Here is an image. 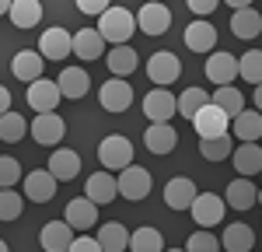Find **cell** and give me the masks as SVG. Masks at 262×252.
<instances>
[{
    "mask_svg": "<svg viewBox=\"0 0 262 252\" xmlns=\"http://www.w3.org/2000/svg\"><path fill=\"white\" fill-rule=\"evenodd\" d=\"M231 32L238 35V39L252 42L255 35L262 32V14L255 11V7H245V11H234L231 14Z\"/></svg>",
    "mask_w": 262,
    "mask_h": 252,
    "instance_id": "f1b7e54d",
    "label": "cell"
},
{
    "mask_svg": "<svg viewBox=\"0 0 262 252\" xmlns=\"http://www.w3.org/2000/svg\"><path fill=\"white\" fill-rule=\"evenodd\" d=\"M192 130L200 133V140H213V137H227V130H231V119L224 116L217 105H206L196 112V119H192Z\"/></svg>",
    "mask_w": 262,
    "mask_h": 252,
    "instance_id": "30bf717a",
    "label": "cell"
},
{
    "mask_svg": "<svg viewBox=\"0 0 262 252\" xmlns=\"http://www.w3.org/2000/svg\"><path fill=\"white\" fill-rule=\"evenodd\" d=\"M185 252H221V238L210 231H192L185 242Z\"/></svg>",
    "mask_w": 262,
    "mask_h": 252,
    "instance_id": "ab89813d",
    "label": "cell"
},
{
    "mask_svg": "<svg viewBox=\"0 0 262 252\" xmlns=\"http://www.w3.org/2000/svg\"><path fill=\"white\" fill-rule=\"evenodd\" d=\"M196 196H200V193H196V182H192V179H185V175L171 179V182L164 186V203H168L171 210H189Z\"/></svg>",
    "mask_w": 262,
    "mask_h": 252,
    "instance_id": "7402d4cb",
    "label": "cell"
},
{
    "mask_svg": "<svg viewBox=\"0 0 262 252\" xmlns=\"http://www.w3.org/2000/svg\"><path fill=\"white\" fill-rule=\"evenodd\" d=\"M95 242H98L101 252H126V249H129V231L122 228L119 221H108V224H101V228H98Z\"/></svg>",
    "mask_w": 262,
    "mask_h": 252,
    "instance_id": "4316f807",
    "label": "cell"
},
{
    "mask_svg": "<svg viewBox=\"0 0 262 252\" xmlns=\"http://www.w3.org/2000/svg\"><path fill=\"white\" fill-rule=\"evenodd\" d=\"M28 130H32V140L42 147H56L63 140V133H67V123H63L56 112H42V116H35L32 123H28Z\"/></svg>",
    "mask_w": 262,
    "mask_h": 252,
    "instance_id": "ba28073f",
    "label": "cell"
},
{
    "mask_svg": "<svg viewBox=\"0 0 262 252\" xmlns=\"http://www.w3.org/2000/svg\"><path fill=\"white\" fill-rule=\"evenodd\" d=\"M105 63H108V70H112V77L126 81V77L137 70V53H133V46H112V53L105 56Z\"/></svg>",
    "mask_w": 262,
    "mask_h": 252,
    "instance_id": "4dcf8cb0",
    "label": "cell"
},
{
    "mask_svg": "<svg viewBox=\"0 0 262 252\" xmlns=\"http://www.w3.org/2000/svg\"><path fill=\"white\" fill-rule=\"evenodd\" d=\"M21 207H25V196L14 189H0V221H18Z\"/></svg>",
    "mask_w": 262,
    "mask_h": 252,
    "instance_id": "f35d334b",
    "label": "cell"
},
{
    "mask_svg": "<svg viewBox=\"0 0 262 252\" xmlns=\"http://www.w3.org/2000/svg\"><path fill=\"white\" fill-rule=\"evenodd\" d=\"M231 151H234L231 133L227 137H213V140H200V154L206 161H224V158H231Z\"/></svg>",
    "mask_w": 262,
    "mask_h": 252,
    "instance_id": "74e56055",
    "label": "cell"
},
{
    "mask_svg": "<svg viewBox=\"0 0 262 252\" xmlns=\"http://www.w3.org/2000/svg\"><path fill=\"white\" fill-rule=\"evenodd\" d=\"M11 74H14L18 81H25V84H35L42 77V56L35 53V49H21V53H14Z\"/></svg>",
    "mask_w": 262,
    "mask_h": 252,
    "instance_id": "cb8c5ba5",
    "label": "cell"
},
{
    "mask_svg": "<svg viewBox=\"0 0 262 252\" xmlns=\"http://www.w3.org/2000/svg\"><path fill=\"white\" fill-rule=\"evenodd\" d=\"M25 133H28V123H25V116H18V112H7V116H0V140H4V144H18Z\"/></svg>",
    "mask_w": 262,
    "mask_h": 252,
    "instance_id": "8d00e7d4",
    "label": "cell"
},
{
    "mask_svg": "<svg viewBox=\"0 0 262 252\" xmlns=\"http://www.w3.org/2000/svg\"><path fill=\"white\" fill-rule=\"evenodd\" d=\"M39 242H42L46 252H67L70 242H74V228H70L67 221H49V224L39 231Z\"/></svg>",
    "mask_w": 262,
    "mask_h": 252,
    "instance_id": "603a6c76",
    "label": "cell"
},
{
    "mask_svg": "<svg viewBox=\"0 0 262 252\" xmlns=\"http://www.w3.org/2000/svg\"><path fill=\"white\" fill-rule=\"evenodd\" d=\"M67 252H101V249H98V242H95V238H74Z\"/></svg>",
    "mask_w": 262,
    "mask_h": 252,
    "instance_id": "7bdbcfd3",
    "label": "cell"
},
{
    "mask_svg": "<svg viewBox=\"0 0 262 252\" xmlns=\"http://www.w3.org/2000/svg\"><path fill=\"white\" fill-rule=\"evenodd\" d=\"M56 88H60L63 98H70V102H77L88 95V88H91V77H88V70L84 67H67L60 77H56Z\"/></svg>",
    "mask_w": 262,
    "mask_h": 252,
    "instance_id": "d6986e66",
    "label": "cell"
},
{
    "mask_svg": "<svg viewBox=\"0 0 262 252\" xmlns=\"http://www.w3.org/2000/svg\"><path fill=\"white\" fill-rule=\"evenodd\" d=\"M14 182H21V165L14 158H0V189H11Z\"/></svg>",
    "mask_w": 262,
    "mask_h": 252,
    "instance_id": "60d3db41",
    "label": "cell"
},
{
    "mask_svg": "<svg viewBox=\"0 0 262 252\" xmlns=\"http://www.w3.org/2000/svg\"><path fill=\"white\" fill-rule=\"evenodd\" d=\"M164 252H185V249H164Z\"/></svg>",
    "mask_w": 262,
    "mask_h": 252,
    "instance_id": "681fc988",
    "label": "cell"
},
{
    "mask_svg": "<svg viewBox=\"0 0 262 252\" xmlns=\"http://www.w3.org/2000/svg\"><path fill=\"white\" fill-rule=\"evenodd\" d=\"M0 252H11V249H7V242H4V238H0Z\"/></svg>",
    "mask_w": 262,
    "mask_h": 252,
    "instance_id": "c3c4849f",
    "label": "cell"
},
{
    "mask_svg": "<svg viewBox=\"0 0 262 252\" xmlns=\"http://www.w3.org/2000/svg\"><path fill=\"white\" fill-rule=\"evenodd\" d=\"M189 214H192V221L200 224V231H210L213 224L224 221V200L217 196V193H200V196L192 200Z\"/></svg>",
    "mask_w": 262,
    "mask_h": 252,
    "instance_id": "277c9868",
    "label": "cell"
},
{
    "mask_svg": "<svg viewBox=\"0 0 262 252\" xmlns=\"http://www.w3.org/2000/svg\"><path fill=\"white\" fill-rule=\"evenodd\" d=\"M129 249L133 252H164V238L158 228H137L129 231Z\"/></svg>",
    "mask_w": 262,
    "mask_h": 252,
    "instance_id": "e575fe53",
    "label": "cell"
},
{
    "mask_svg": "<svg viewBox=\"0 0 262 252\" xmlns=\"http://www.w3.org/2000/svg\"><path fill=\"white\" fill-rule=\"evenodd\" d=\"M224 203L231 210H252L259 203V186L252 179H234L227 186V193H224Z\"/></svg>",
    "mask_w": 262,
    "mask_h": 252,
    "instance_id": "ac0fdd59",
    "label": "cell"
},
{
    "mask_svg": "<svg viewBox=\"0 0 262 252\" xmlns=\"http://www.w3.org/2000/svg\"><path fill=\"white\" fill-rule=\"evenodd\" d=\"M252 102H255V112H262V84L255 88V95H252Z\"/></svg>",
    "mask_w": 262,
    "mask_h": 252,
    "instance_id": "bcb514c9",
    "label": "cell"
},
{
    "mask_svg": "<svg viewBox=\"0 0 262 252\" xmlns=\"http://www.w3.org/2000/svg\"><path fill=\"white\" fill-rule=\"evenodd\" d=\"M77 11H81V14H105V11H108V4H105V0H81V4H77Z\"/></svg>",
    "mask_w": 262,
    "mask_h": 252,
    "instance_id": "b9f144b4",
    "label": "cell"
},
{
    "mask_svg": "<svg viewBox=\"0 0 262 252\" xmlns=\"http://www.w3.org/2000/svg\"><path fill=\"white\" fill-rule=\"evenodd\" d=\"M206 77L217 88H231V81L238 77V56H231V53H210L206 56Z\"/></svg>",
    "mask_w": 262,
    "mask_h": 252,
    "instance_id": "5bb4252c",
    "label": "cell"
},
{
    "mask_svg": "<svg viewBox=\"0 0 262 252\" xmlns=\"http://www.w3.org/2000/svg\"><path fill=\"white\" fill-rule=\"evenodd\" d=\"M259 203H262V186H259Z\"/></svg>",
    "mask_w": 262,
    "mask_h": 252,
    "instance_id": "f907efd6",
    "label": "cell"
},
{
    "mask_svg": "<svg viewBox=\"0 0 262 252\" xmlns=\"http://www.w3.org/2000/svg\"><path fill=\"white\" fill-rule=\"evenodd\" d=\"M189 11L192 14H210V11H217V0H189Z\"/></svg>",
    "mask_w": 262,
    "mask_h": 252,
    "instance_id": "ee69618b",
    "label": "cell"
},
{
    "mask_svg": "<svg viewBox=\"0 0 262 252\" xmlns=\"http://www.w3.org/2000/svg\"><path fill=\"white\" fill-rule=\"evenodd\" d=\"M74 53H77L84 63L105 56V39L98 35V28H81V32H74Z\"/></svg>",
    "mask_w": 262,
    "mask_h": 252,
    "instance_id": "484cf974",
    "label": "cell"
},
{
    "mask_svg": "<svg viewBox=\"0 0 262 252\" xmlns=\"http://www.w3.org/2000/svg\"><path fill=\"white\" fill-rule=\"evenodd\" d=\"M238 77H245L248 84H262V49H248L238 60Z\"/></svg>",
    "mask_w": 262,
    "mask_h": 252,
    "instance_id": "d590c367",
    "label": "cell"
},
{
    "mask_svg": "<svg viewBox=\"0 0 262 252\" xmlns=\"http://www.w3.org/2000/svg\"><path fill=\"white\" fill-rule=\"evenodd\" d=\"M137 28H140L143 35H164L171 28V7L168 4H158V0L143 4L140 14H137Z\"/></svg>",
    "mask_w": 262,
    "mask_h": 252,
    "instance_id": "8992f818",
    "label": "cell"
},
{
    "mask_svg": "<svg viewBox=\"0 0 262 252\" xmlns=\"http://www.w3.org/2000/svg\"><path fill=\"white\" fill-rule=\"evenodd\" d=\"M98 161L108 172H122V168L133 165V144L126 137H119V133H112V137H105L98 144Z\"/></svg>",
    "mask_w": 262,
    "mask_h": 252,
    "instance_id": "7a4b0ae2",
    "label": "cell"
},
{
    "mask_svg": "<svg viewBox=\"0 0 262 252\" xmlns=\"http://www.w3.org/2000/svg\"><path fill=\"white\" fill-rule=\"evenodd\" d=\"M231 130H234V137H238L242 144H255L262 137V112H255V109L248 112V109H245L242 116L231 119Z\"/></svg>",
    "mask_w": 262,
    "mask_h": 252,
    "instance_id": "f546056e",
    "label": "cell"
},
{
    "mask_svg": "<svg viewBox=\"0 0 262 252\" xmlns=\"http://www.w3.org/2000/svg\"><path fill=\"white\" fill-rule=\"evenodd\" d=\"M206 105H210V95H206L203 88H196V84H192V88H185L179 98H175V112H179V116H185V119L192 123V119H196V112H200V109H206Z\"/></svg>",
    "mask_w": 262,
    "mask_h": 252,
    "instance_id": "1f68e13d",
    "label": "cell"
},
{
    "mask_svg": "<svg viewBox=\"0 0 262 252\" xmlns=\"http://www.w3.org/2000/svg\"><path fill=\"white\" fill-rule=\"evenodd\" d=\"M185 49H192V53H213V42H217V28L210 25V21H192V25H185Z\"/></svg>",
    "mask_w": 262,
    "mask_h": 252,
    "instance_id": "ffe728a7",
    "label": "cell"
},
{
    "mask_svg": "<svg viewBox=\"0 0 262 252\" xmlns=\"http://www.w3.org/2000/svg\"><path fill=\"white\" fill-rule=\"evenodd\" d=\"M210 105H217L227 119H234V116L245 112V95L238 91V88H217V91L210 95Z\"/></svg>",
    "mask_w": 262,
    "mask_h": 252,
    "instance_id": "836d02e7",
    "label": "cell"
},
{
    "mask_svg": "<svg viewBox=\"0 0 262 252\" xmlns=\"http://www.w3.org/2000/svg\"><path fill=\"white\" fill-rule=\"evenodd\" d=\"M98 102L105 112H126L133 105V88L129 81H119V77H108V81L98 88Z\"/></svg>",
    "mask_w": 262,
    "mask_h": 252,
    "instance_id": "52a82bcc",
    "label": "cell"
},
{
    "mask_svg": "<svg viewBox=\"0 0 262 252\" xmlns=\"http://www.w3.org/2000/svg\"><path fill=\"white\" fill-rule=\"evenodd\" d=\"M56 179L46 172V168H39V172H28V179H25V193L21 196H28L32 203H49L53 196H56Z\"/></svg>",
    "mask_w": 262,
    "mask_h": 252,
    "instance_id": "9a60e30c",
    "label": "cell"
},
{
    "mask_svg": "<svg viewBox=\"0 0 262 252\" xmlns=\"http://www.w3.org/2000/svg\"><path fill=\"white\" fill-rule=\"evenodd\" d=\"M116 189H119V196L122 200H143L147 193H150V172L140 165H129V168H122L119 172V179H116Z\"/></svg>",
    "mask_w": 262,
    "mask_h": 252,
    "instance_id": "3957f363",
    "label": "cell"
},
{
    "mask_svg": "<svg viewBox=\"0 0 262 252\" xmlns=\"http://www.w3.org/2000/svg\"><path fill=\"white\" fill-rule=\"evenodd\" d=\"M63 102L60 88H56V81H49V77H39L35 84H28V105L35 109V112H56V105Z\"/></svg>",
    "mask_w": 262,
    "mask_h": 252,
    "instance_id": "7c38bea8",
    "label": "cell"
},
{
    "mask_svg": "<svg viewBox=\"0 0 262 252\" xmlns=\"http://www.w3.org/2000/svg\"><path fill=\"white\" fill-rule=\"evenodd\" d=\"M116 196H119V189H116L112 172H95V175L84 182V200H91L95 207H101V203H112Z\"/></svg>",
    "mask_w": 262,
    "mask_h": 252,
    "instance_id": "2e32d148",
    "label": "cell"
},
{
    "mask_svg": "<svg viewBox=\"0 0 262 252\" xmlns=\"http://www.w3.org/2000/svg\"><path fill=\"white\" fill-rule=\"evenodd\" d=\"M231 161L238 168V175L242 179H252V175H259L262 172V147L259 144H242L231 151Z\"/></svg>",
    "mask_w": 262,
    "mask_h": 252,
    "instance_id": "d4e9b609",
    "label": "cell"
},
{
    "mask_svg": "<svg viewBox=\"0 0 262 252\" xmlns=\"http://www.w3.org/2000/svg\"><path fill=\"white\" fill-rule=\"evenodd\" d=\"M147 77L158 84V88H168V84H175L182 77V63L175 53H168V49H161V53H154L150 60H147Z\"/></svg>",
    "mask_w": 262,
    "mask_h": 252,
    "instance_id": "5b68a950",
    "label": "cell"
},
{
    "mask_svg": "<svg viewBox=\"0 0 262 252\" xmlns=\"http://www.w3.org/2000/svg\"><path fill=\"white\" fill-rule=\"evenodd\" d=\"M56 182H70L81 175V154L70 147H56V154H49V168H46Z\"/></svg>",
    "mask_w": 262,
    "mask_h": 252,
    "instance_id": "4fadbf2b",
    "label": "cell"
},
{
    "mask_svg": "<svg viewBox=\"0 0 262 252\" xmlns=\"http://www.w3.org/2000/svg\"><path fill=\"white\" fill-rule=\"evenodd\" d=\"M133 32H137V14L126 11V7H112V4H108V11L98 18V35L105 42L126 46V42L133 39Z\"/></svg>",
    "mask_w": 262,
    "mask_h": 252,
    "instance_id": "6da1fadb",
    "label": "cell"
},
{
    "mask_svg": "<svg viewBox=\"0 0 262 252\" xmlns=\"http://www.w3.org/2000/svg\"><path fill=\"white\" fill-rule=\"evenodd\" d=\"M7 112H11V91L0 84V116H7Z\"/></svg>",
    "mask_w": 262,
    "mask_h": 252,
    "instance_id": "f6af8a7d",
    "label": "cell"
},
{
    "mask_svg": "<svg viewBox=\"0 0 262 252\" xmlns=\"http://www.w3.org/2000/svg\"><path fill=\"white\" fill-rule=\"evenodd\" d=\"M7 11H11V0H0V18H7Z\"/></svg>",
    "mask_w": 262,
    "mask_h": 252,
    "instance_id": "7dc6e473",
    "label": "cell"
},
{
    "mask_svg": "<svg viewBox=\"0 0 262 252\" xmlns=\"http://www.w3.org/2000/svg\"><path fill=\"white\" fill-rule=\"evenodd\" d=\"M143 116L150 123H171V116H175V95L168 88H154L150 95H143Z\"/></svg>",
    "mask_w": 262,
    "mask_h": 252,
    "instance_id": "8fae6325",
    "label": "cell"
},
{
    "mask_svg": "<svg viewBox=\"0 0 262 252\" xmlns=\"http://www.w3.org/2000/svg\"><path fill=\"white\" fill-rule=\"evenodd\" d=\"M255 245V231L248 228V224H227L224 228V252H252Z\"/></svg>",
    "mask_w": 262,
    "mask_h": 252,
    "instance_id": "d6a6232c",
    "label": "cell"
},
{
    "mask_svg": "<svg viewBox=\"0 0 262 252\" xmlns=\"http://www.w3.org/2000/svg\"><path fill=\"white\" fill-rule=\"evenodd\" d=\"M74 53V35L60 28V25H53V28H46L39 39V56L42 60H63V56H70Z\"/></svg>",
    "mask_w": 262,
    "mask_h": 252,
    "instance_id": "9c48e42d",
    "label": "cell"
},
{
    "mask_svg": "<svg viewBox=\"0 0 262 252\" xmlns=\"http://www.w3.org/2000/svg\"><path fill=\"white\" fill-rule=\"evenodd\" d=\"M7 18H11L14 28H35L42 21V4L39 0H11Z\"/></svg>",
    "mask_w": 262,
    "mask_h": 252,
    "instance_id": "83f0119b",
    "label": "cell"
},
{
    "mask_svg": "<svg viewBox=\"0 0 262 252\" xmlns=\"http://www.w3.org/2000/svg\"><path fill=\"white\" fill-rule=\"evenodd\" d=\"M259 175H262V172H259Z\"/></svg>",
    "mask_w": 262,
    "mask_h": 252,
    "instance_id": "816d5d0a",
    "label": "cell"
},
{
    "mask_svg": "<svg viewBox=\"0 0 262 252\" xmlns=\"http://www.w3.org/2000/svg\"><path fill=\"white\" fill-rule=\"evenodd\" d=\"M143 144H147L150 154H171L175 144H179V133H175L171 123H150L147 133H143Z\"/></svg>",
    "mask_w": 262,
    "mask_h": 252,
    "instance_id": "e0dca14e",
    "label": "cell"
},
{
    "mask_svg": "<svg viewBox=\"0 0 262 252\" xmlns=\"http://www.w3.org/2000/svg\"><path fill=\"white\" fill-rule=\"evenodd\" d=\"M67 224L74 231H88L98 224V207L91 203V200H84V196H77V200H70L67 203V217H63Z\"/></svg>",
    "mask_w": 262,
    "mask_h": 252,
    "instance_id": "44dd1931",
    "label": "cell"
}]
</instances>
